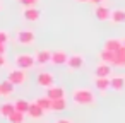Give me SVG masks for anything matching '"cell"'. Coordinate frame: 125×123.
Here are the masks:
<instances>
[{"instance_id": "8fae6325", "label": "cell", "mask_w": 125, "mask_h": 123, "mask_svg": "<svg viewBox=\"0 0 125 123\" xmlns=\"http://www.w3.org/2000/svg\"><path fill=\"white\" fill-rule=\"evenodd\" d=\"M113 74V65L99 62V65L94 68V77H111Z\"/></svg>"}, {"instance_id": "44dd1931", "label": "cell", "mask_w": 125, "mask_h": 123, "mask_svg": "<svg viewBox=\"0 0 125 123\" xmlns=\"http://www.w3.org/2000/svg\"><path fill=\"white\" fill-rule=\"evenodd\" d=\"M14 111H16V104H12V103L0 104V116H2V118H9Z\"/></svg>"}, {"instance_id": "7402d4cb", "label": "cell", "mask_w": 125, "mask_h": 123, "mask_svg": "<svg viewBox=\"0 0 125 123\" xmlns=\"http://www.w3.org/2000/svg\"><path fill=\"white\" fill-rule=\"evenodd\" d=\"M113 67H118V68H125V46L116 51V57H115V63Z\"/></svg>"}, {"instance_id": "277c9868", "label": "cell", "mask_w": 125, "mask_h": 123, "mask_svg": "<svg viewBox=\"0 0 125 123\" xmlns=\"http://www.w3.org/2000/svg\"><path fill=\"white\" fill-rule=\"evenodd\" d=\"M7 80H10L14 85H22V84H26V80H28L26 70H22V68L9 70V74H7Z\"/></svg>"}, {"instance_id": "4fadbf2b", "label": "cell", "mask_w": 125, "mask_h": 123, "mask_svg": "<svg viewBox=\"0 0 125 123\" xmlns=\"http://www.w3.org/2000/svg\"><path fill=\"white\" fill-rule=\"evenodd\" d=\"M14 91H16V85L10 80L5 79V80L0 82V97H9V96L14 94Z\"/></svg>"}, {"instance_id": "7a4b0ae2", "label": "cell", "mask_w": 125, "mask_h": 123, "mask_svg": "<svg viewBox=\"0 0 125 123\" xmlns=\"http://www.w3.org/2000/svg\"><path fill=\"white\" fill-rule=\"evenodd\" d=\"M14 62H16V67L17 68H22V70H31L36 65V58L31 53H19Z\"/></svg>"}, {"instance_id": "f546056e", "label": "cell", "mask_w": 125, "mask_h": 123, "mask_svg": "<svg viewBox=\"0 0 125 123\" xmlns=\"http://www.w3.org/2000/svg\"><path fill=\"white\" fill-rule=\"evenodd\" d=\"M5 51H7L5 45H2V43H0V55H5Z\"/></svg>"}, {"instance_id": "484cf974", "label": "cell", "mask_w": 125, "mask_h": 123, "mask_svg": "<svg viewBox=\"0 0 125 123\" xmlns=\"http://www.w3.org/2000/svg\"><path fill=\"white\" fill-rule=\"evenodd\" d=\"M17 4H21L22 7H36V4L40 0H16Z\"/></svg>"}, {"instance_id": "30bf717a", "label": "cell", "mask_w": 125, "mask_h": 123, "mask_svg": "<svg viewBox=\"0 0 125 123\" xmlns=\"http://www.w3.org/2000/svg\"><path fill=\"white\" fill-rule=\"evenodd\" d=\"M22 17L29 22H36L41 17V10L36 9V7H24L22 9Z\"/></svg>"}, {"instance_id": "1f68e13d", "label": "cell", "mask_w": 125, "mask_h": 123, "mask_svg": "<svg viewBox=\"0 0 125 123\" xmlns=\"http://www.w3.org/2000/svg\"><path fill=\"white\" fill-rule=\"evenodd\" d=\"M75 2H77V4H87L89 0H75Z\"/></svg>"}, {"instance_id": "603a6c76", "label": "cell", "mask_w": 125, "mask_h": 123, "mask_svg": "<svg viewBox=\"0 0 125 123\" xmlns=\"http://www.w3.org/2000/svg\"><path fill=\"white\" fill-rule=\"evenodd\" d=\"M14 104H16V111H21V113H24V114H28L29 106H31V103L26 101V99H19V101H16Z\"/></svg>"}, {"instance_id": "cb8c5ba5", "label": "cell", "mask_w": 125, "mask_h": 123, "mask_svg": "<svg viewBox=\"0 0 125 123\" xmlns=\"http://www.w3.org/2000/svg\"><path fill=\"white\" fill-rule=\"evenodd\" d=\"M36 103L45 109V111H52V99L48 97V96H43V97H38L36 99Z\"/></svg>"}, {"instance_id": "836d02e7", "label": "cell", "mask_w": 125, "mask_h": 123, "mask_svg": "<svg viewBox=\"0 0 125 123\" xmlns=\"http://www.w3.org/2000/svg\"><path fill=\"white\" fill-rule=\"evenodd\" d=\"M122 41H123V46H125V38H123V39H122Z\"/></svg>"}, {"instance_id": "f1b7e54d", "label": "cell", "mask_w": 125, "mask_h": 123, "mask_svg": "<svg viewBox=\"0 0 125 123\" xmlns=\"http://www.w3.org/2000/svg\"><path fill=\"white\" fill-rule=\"evenodd\" d=\"M104 2V0H89V4H93V5H101Z\"/></svg>"}, {"instance_id": "9c48e42d", "label": "cell", "mask_w": 125, "mask_h": 123, "mask_svg": "<svg viewBox=\"0 0 125 123\" xmlns=\"http://www.w3.org/2000/svg\"><path fill=\"white\" fill-rule=\"evenodd\" d=\"M110 16H111V9H108L104 4H101V5H96V9H94V17H96L99 22L110 21Z\"/></svg>"}, {"instance_id": "6da1fadb", "label": "cell", "mask_w": 125, "mask_h": 123, "mask_svg": "<svg viewBox=\"0 0 125 123\" xmlns=\"http://www.w3.org/2000/svg\"><path fill=\"white\" fill-rule=\"evenodd\" d=\"M70 96H72L74 104H77V106H91L96 101V96L89 87H75Z\"/></svg>"}, {"instance_id": "52a82bcc", "label": "cell", "mask_w": 125, "mask_h": 123, "mask_svg": "<svg viewBox=\"0 0 125 123\" xmlns=\"http://www.w3.org/2000/svg\"><path fill=\"white\" fill-rule=\"evenodd\" d=\"M52 55H53V51H50V50H38V51L34 53L36 65H40V67H45V65L52 63Z\"/></svg>"}, {"instance_id": "83f0119b", "label": "cell", "mask_w": 125, "mask_h": 123, "mask_svg": "<svg viewBox=\"0 0 125 123\" xmlns=\"http://www.w3.org/2000/svg\"><path fill=\"white\" fill-rule=\"evenodd\" d=\"M7 65V60H5V55H0V67H5Z\"/></svg>"}, {"instance_id": "9a60e30c", "label": "cell", "mask_w": 125, "mask_h": 123, "mask_svg": "<svg viewBox=\"0 0 125 123\" xmlns=\"http://www.w3.org/2000/svg\"><path fill=\"white\" fill-rule=\"evenodd\" d=\"M45 96H48L52 101L53 99H62V97H65V89L60 87V85H52V87L46 89V94Z\"/></svg>"}, {"instance_id": "8992f818", "label": "cell", "mask_w": 125, "mask_h": 123, "mask_svg": "<svg viewBox=\"0 0 125 123\" xmlns=\"http://www.w3.org/2000/svg\"><path fill=\"white\" fill-rule=\"evenodd\" d=\"M36 84H38L40 87L48 89V87L55 85V75H53L52 72H40V74L36 75Z\"/></svg>"}, {"instance_id": "e0dca14e", "label": "cell", "mask_w": 125, "mask_h": 123, "mask_svg": "<svg viewBox=\"0 0 125 123\" xmlns=\"http://www.w3.org/2000/svg\"><path fill=\"white\" fill-rule=\"evenodd\" d=\"M110 22L113 24H125V9H113L110 16Z\"/></svg>"}, {"instance_id": "d4e9b609", "label": "cell", "mask_w": 125, "mask_h": 123, "mask_svg": "<svg viewBox=\"0 0 125 123\" xmlns=\"http://www.w3.org/2000/svg\"><path fill=\"white\" fill-rule=\"evenodd\" d=\"M24 113H21V111H14L7 120H9V123H24Z\"/></svg>"}, {"instance_id": "4dcf8cb0", "label": "cell", "mask_w": 125, "mask_h": 123, "mask_svg": "<svg viewBox=\"0 0 125 123\" xmlns=\"http://www.w3.org/2000/svg\"><path fill=\"white\" fill-rule=\"evenodd\" d=\"M55 123H72L70 120H67V118H60V120H57Z\"/></svg>"}, {"instance_id": "2e32d148", "label": "cell", "mask_w": 125, "mask_h": 123, "mask_svg": "<svg viewBox=\"0 0 125 123\" xmlns=\"http://www.w3.org/2000/svg\"><path fill=\"white\" fill-rule=\"evenodd\" d=\"M45 109L34 101V103H31V106H29V111H28V116L29 118H33V120H40V118H43L45 116Z\"/></svg>"}, {"instance_id": "5bb4252c", "label": "cell", "mask_w": 125, "mask_h": 123, "mask_svg": "<svg viewBox=\"0 0 125 123\" xmlns=\"http://www.w3.org/2000/svg\"><path fill=\"white\" fill-rule=\"evenodd\" d=\"M69 62V55L63 50H55L52 55V63L53 65H67Z\"/></svg>"}, {"instance_id": "ffe728a7", "label": "cell", "mask_w": 125, "mask_h": 123, "mask_svg": "<svg viewBox=\"0 0 125 123\" xmlns=\"http://www.w3.org/2000/svg\"><path fill=\"white\" fill-rule=\"evenodd\" d=\"M67 109V99L62 97V99H53L52 101V111L53 113H62Z\"/></svg>"}, {"instance_id": "d6986e66", "label": "cell", "mask_w": 125, "mask_h": 123, "mask_svg": "<svg viewBox=\"0 0 125 123\" xmlns=\"http://www.w3.org/2000/svg\"><path fill=\"white\" fill-rule=\"evenodd\" d=\"M125 87V75H113L111 77V89L120 92Z\"/></svg>"}, {"instance_id": "5b68a950", "label": "cell", "mask_w": 125, "mask_h": 123, "mask_svg": "<svg viewBox=\"0 0 125 123\" xmlns=\"http://www.w3.org/2000/svg\"><path fill=\"white\" fill-rule=\"evenodd\" d=\"M86 65V58H84V55H81V53H72V55H69V62H67V67H69V70H79V68H82Z\"/></svg>"}, {"instance_id": "ac0fdd59", "label": "cell", "mask_w": 125, "mask_h": 123, "mask_svg": "<svg viewBox=\"0 0 125 123\" xmlns=\"http://www.w3.org/2000/svg\"><path fill=\"white\" fill-rule=\"evenodd\" d=\"M98 57H99V62H104V63L113 65V63H115V57H116V53L108 51V50H104V48H103V50L98 53Z\"/></svg>"}, {"instance_id": "ba28073f", "label": "cell", "mask_w": 125, "mask_h": 123, "mask_svg": "<svg viewBox=\"0 0 125 123\" xmlns=\"http://www.w3.org/2000/svg\"><path fill=\"white\" fill-rule=\"evenodd\" d=\"M94 87L99 91L101 96H104L106 91L111 89V77H94Z\"/></svg>"}, {"instance_id": "4316f807", "label": "cell", "mask_w": 125, "mask_h": 123, "mask_svg": "<svg viewBox=\"0 0 125 123\" xmlns=\"http://www.w3.org/2000/svg\"><path fill=\"white\" fill-rule=\"evenodd\" d=\"M7 41H9V33H7V31H4V29H0V43L5 45Z\"/></svg>"}, {"instance_id": "7c38bea8", "label": "cell", "mask_w": 125, "mask_h": 123, "mask_svg": "<svg viewBox=\"0 0 125 123\" xmlns=\"http://www.w3.org/2000/svg\"><path fill=\"white\" fill-rule=\"evenodd\" d=\"M103 48H104V50H108V51L116 53V51H120V50L123 48V41H122V39H116V38H108V39L104 41Z\"/></svg>"}, {"instance_id": "3957f363", "label": "cell", "mask_w": 125, "mask_h": 123, "mask_svg": "<svg viewBox=\"0 0 125 123\" xmlns=\"http://www.w3.org/2000/svg\"><path fill=\"white\" fill-rule=\"evenodd\" d=\"M34 41H36V36L31 29H21L16 34V43L21 46H31L34 45Z\"/></svg>"}, {"instance_id": "d6a6232c", "label": "cell", "mask_w": 125, "mask_h": 123, "mask_svg": "<svg viewBox=\"0 0 125 123\" xmlns=\"http://www.w3.org/2000/svg\"><path fill=\"white\" fill-rule=\"evenodd\" d=\"M2 7H4V5H2V2H0V10H2Z\"/></svg>"}]
</instances>
